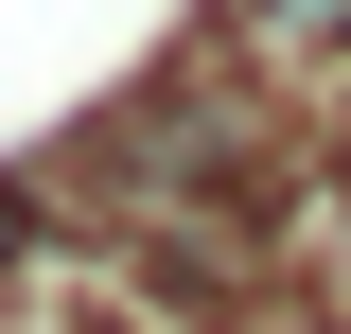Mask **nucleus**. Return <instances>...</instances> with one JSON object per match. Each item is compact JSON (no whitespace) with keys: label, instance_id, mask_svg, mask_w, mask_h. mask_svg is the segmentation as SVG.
Here are the masks:
<instances>
[{"label":"nucleus","instance_id":"1","mask_svg":"<svg viewBox=\"0 0 351 334\" xmlns=\"http://www.w3.org/2000/svg\"><path fill=\"white\" fill-rule=\"evenodd\" d=\"M263 36H351V0H246Z\"/></svg>","mask_w":351,"mask_h":334}]
</instances>
